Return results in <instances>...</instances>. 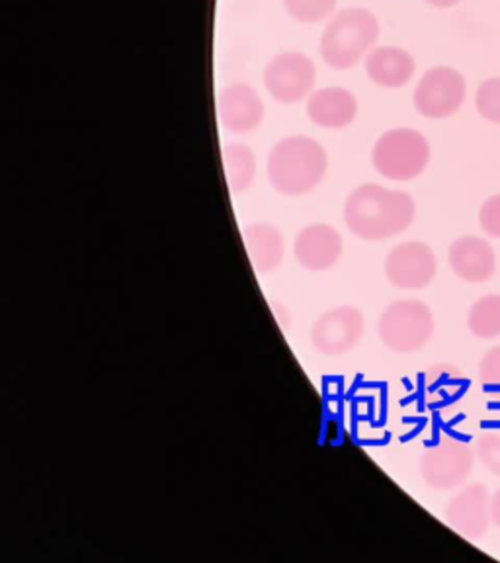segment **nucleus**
<instances>
[{"mask_svg":"<svg viewBox=\"0 0 500 563\" xmlns=\"http://www.w3.org/2000/svg\"><path fill=\"white\" fill-rule=\"evenodd\" d=\"M414 200L411 194L386 186L362 185L346 198L344 221L352 233L364 241L396 238L411 228Z\"/></svg>","mask_w":500,"mask_h":563,"instance_id":"nucleus-1","label":"nucleus"},{"mask_svg":"<svg viewBox=\"0 0 500 563\" xmlns=\"http://www.w3.org/2000/svg\"><path fill=\"white\" fill-rule=\"evenodd\" d=\"M326 167V151L308 135L278 141L268 155L270 185L284 196L313 192L325 178Z\"/></svg>","mask_w":500,"mask_h":563,"instance_id":"nucleus-2","label":"nucleus"},{"mask_svg":"<svg viewBox=\"0 0 500 563\" xmlns=\"http://www.w3.org/2000/svg\"><path fill=\"white\" fill-rule=\"evenodd\" d=\"M379 40V22L366 9L341 10L321 35V57L333 69H352Z\"/></svg>","mask_w":500,"mask_h":563,"instance_id":"nucleus-3","label":"nucleus"},{"mask_svg":"<svg viewBox=\"0 0 500 563\" xmlns=\"http://www.w3.org/2000/svg\"><path fill=\"white\" fill-rule=\"evenodd\" d=\"M371 163L384 178L409 183L429 167L431 145L421 132L411 128H396L376 141Z\"/></svg>","mask_w":500,"mask_h":563,"instance_id":"nucleus-4","label":"nucleus"},{"mask_svg":"<svg viewBox=\"0 0 500 563\" xmlns=\"http://www.w3.org/2000/svg\"><path fill=\"white\" fill-rule=\"evenodd\" d=\"M434 334L432 309L419 299H399L379 317V339L389 351L416 352L424 349Z\"/></svg>","mask_w":500,"mask_h":563,"instance_id":"nucleus-5","label":"nucleus"},{"mask_svg":"<svg viewBox=\"0 0 500 563\" xmlns=\"http://www.w3.org/2000/svg\"><path fill=\"white\" fill-rule=\"evenodd\" d=\"M474 449L462 440L444 437L422 454L421 475L424 484L436 492H449L467 482L474 470Z\"/></svg>","mask_w":500,"mask_h":563,"instance_id":"nucleus-6","label":"nucleus"},{"mask_svg":"<svg viewBox=\"0 0 500 563\" xmlns=\"http://www.w3.org/2000/svg\"><path fill=\"white\" fill-rule=\"evenodd\" d=\"M466 79L452 67L426 70L414 88L413 102L419 114L442 120L456 114L466 102Z\"/></svg>","mask_w":500,"mask_h":563,"instance_id":"nucleus-7","label":"nucleus"},{"mask_svg":"<svg viewBox=\"0 0 500 563\" xmlns=\"http://www.w3.org/2000/svg\"><path fill=\"white\" fill-rule=\"evenodd\" d=\"M315 63L305 53L284 52L264 69V87L281 104H296L315 87Z\"/></svg>","mask_w":500,"mask_h":563,"instance_id":"nucleus-8","label":"nucleus"},{"mask_svg":"<svg viewBox=\"0 0 500 563\" xmlns=\"http://www.w3.org/2000/svg\"><path fill=\"white\" fill-rule=\"evenodd\" d=\"M366 329L364 313L352 306L325 311L311 329V343L325 356H341L356 349Z\"/></svg>","mask_w":500,"mask_h":563,"instance_id":"nucleus-9","label":"nucleus"},{"mask_svg":"<svg viewBox=\"0 0 500 563\" xmlns=\"http://www.w3.org/2000/svg\"><path fill=\"white\" fill-rule=\"evenodd\" d=\"M438 271V261L431 246L421 241H409L393 246L386 258V276L401 290L426 288Z\"/></svg>","mask_w":500,"mask_h":563,"instance_id":"nucleus-10","label":"nucleus"},{"mask_svg":"<svg viewBox=\"0 0 500 563\" xmlns=\"http://www.w3.org/2000/svg\"><path fill=\"white\" fill-rule=\"evenodd\" d=\"M446 522L467 540H481L492 522L491 497L487 487L471 484L457 493L446 507Z\"/></svg>","mask_w":500,"mask_h":563,"instance_id":"nucleus-11","label":"nucleus"},{"mask_svg":"<svg viewBox=\"0 0 500 563\" xmlns=\"http://www.w3.org/2000/svg\"><path fill=\"white\" fill-rule=\"evenodd\" d=\"M293 255L308 271H329L343 255V238L333 225L313 223L299 231L293 241Z\"/></svg>","mask_w":500,"mask_h":563,"instance_id":"nucleus-12","label":"nucleus"},{"mask_svg":"<svg viewBox=\"0 0 500 563\" xmlns=\"http://www.w3.org/2000/svg\"><path fill=\"white\" fill-rule=\"evenodd\" d=\"M220 120L227 132L237 135L255 132L264 120L263 98L248 85H231L221 92Z\"/></svg>","mask_w":500,"mask_h":563,"instance_id":"nucleus-13","label":"nucleus"},{"mask_svg":"<svg viewBox=\"0 0 500 563\" xmlns=\"http://www.w3.org/2000/svg\"><path fill=\"white\" fill-rule=\"evenodd\" d=\"M448 261L457 278L469 284H484L497 271V256L489 241L475 235L454 241L449 246Z\"/></svg>","mask_w":500,"mask_h":563,"instance_id":"nucleus-14","label":"nucleus"},{"mask_svg":"<svg viewBox=\"0 0 500 563\" xmlns=\"http://www.w3.org/2000/svg\"><path fill=\"white\" fill-rule=\"evenodd\" d=\"M358 114V100L343 87L319 88L308 98L311 122L326 130L348 128Z\"/></svg>","mask_w":500,"mask_h":563,"instance_id":"nucleus-15","label":"nucleus"},{"mask_svg":"<svg viewBox=\"0 0 500 563\" xmlns=\"http://www.w3.org/2000/svg\"><path fill=\"white\" fill-rule=\"evenodd\" d=\"M371 82L384 88H401L413 79L416 63L401 47H374L364 59Z\"/></svg>","mask_w":500,"mask_h":563,"instance_id":"nucleus-16","label":"nucleus"},{"mask_svg":"<svg viewBox=\"0 0 500 563\" xmlns=\"http://www.w3.org/2000/svg\"><path fill=\"white\" fill-rule=\"evenodd\" d=\"M245 245L248 258L258 273H273L286 255V245L280 229L270 223H255L245 229Z\"/></svg>","mask_w":500,"mask_h":563,"instance_id":"nucleus-17","label":"nucleus"},{"mask_svg":"<svg viewBox=\"0 0 500 563\" xmlns=\"http://www.w3.org/2000/svg\"><path fill=\"white\" fill-rule=\"evenodd\" d=\"M223 170L231 192H246L256 178L255 151L243 143H229L223 147Z\"/></svg>","mask_w":500,"mask_h":563,"instance_id":"nucleus-18","label":"nucleus"},{"mask_svg":"<svg viewBox=\"0 0 500 563\" xmlns=\"http://www.w3.org/2000/svg\"><path fill=\"white\" fill-rule=\"evenodd\" d=\"M466 374L456 366L438 364L426 372V394L434 405H448L466 394Z\"/></svg>","mask_w":500,"mask_h":563,"instance_id":"nucleus-19","label":"nucleus"},{"mask_svg":"<svg viewBox=\"0 0 500 563\" xmlns=\"http://www.w3.org/2000/svg\"><path fill=\"white\" fill-rule=\"evenodd\" d=\"M467 327L477 339H497L500 334V296L491 294L485 298L477 299L469 316Z\"/></svg>","mask_w":500,"mask_h":563,"instance_id":"nucleus-20","label":"nucleus"},{"mask_svg":"<svg viewBox=\"0 0 500 563\" xmlns=\"http://www.w3.org/2000/svg\"><path fill=\"white\" fill-rule=\"evenodd\" d=\"M284 7L293 20L303 24H316L333 14L336 0H284Z\"/></svg>","mask_w":500,"mask_h":563,"instance_id":"nucleus-21","label":"nucleus"},{"mask_svg":"<svg viewBox=\"0 0 500 563\" xmlns=\"http://www.w3.org/2000/svg\"><path fill=\"white\" fill-rule=\"evenodd\" d=\"M475 104L477 112L484 115L485 120L500 125V79L481 82V87L477 88Z\"/></svg>","mask_w":500,"mask_h":563,"instance_id":"nucleus-22","label":"nucleus"},{"mask_svg":"<svg viewBox=\"0 0 500 563\" xmlns=\"http://www.w3.org/2000/svg\"><path fill=\"white\" fill-rule=\"evenodd\" d=\"M477 457L492 475L500 477V431L487 429L477 439Z\"/></svg>","mask_w":500,"mask_h":563,"instance_id":"nucleus-23","label":"nucleus"},{"mask_svg":"<svg viewBox=\"0 0 500 563\" xmlns=\"http://www.w3.org/2000/svg\"><path fill=\"white\" fill-rule=\"evenodd\" d=\"M479 223L485 231V235L492 239H500V194L489 198L481 206L479 211Z\"/></svg>","mask_w":500,"mask_h":563,"instance_id":"nucleus-24","label":"nucleus"},{"mask_svg":"<svg viewBox=\"0 0 500 563\" xmlns=\"http://www.w3.org/2000/svg\"><path fill=\"white\" fill-rule=\"evenodd\" d=\"M479 379L485 387H500V344L487 352L479 364Z\"/></svg>","mask_w":500,"mask_h":563,"instance_id":"nucleus-25","label":"nucleus"},{"mask_svg":"<svg viewBox=\"0 0 500 563\" xmlns=\"http://www.w3.org/2000/svg\"><path fill=\"white\" fill-rule=\"evenodd\" d=\"M491 520L495 527L500 528V489L492 495L491 499Z\"/></svg>","mask_w":500,"mask_h":563,"instance_id":"nucleus-26","label":"nucleus"},{"mask_svg":"<svg viewBox=\"0 0 500 563\" xmlns=\"http://www.w3.org/2000/svg\"><path fill=\"white\" fill-rule=\"evenodd\" d=\"M432 7H438V9H449V7H456L459 0H426Z\"/></svg>","mask_w":500,"mask_h":563,"instance_id":"nucleus-27","label":"nucleus"}]
</instances>
